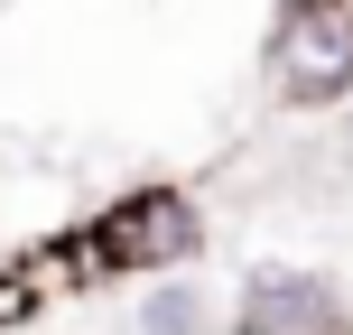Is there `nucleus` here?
I'll return each mask as SVG.
<instances>
[{"label":"nucleus","instance_id":"1","mask_svg":"<svg viewBox=\"0 0 353 335\" xmlns=\"http://www.w3.org/2000/svg\"><path fill=\"white\" fill-rule=\"evenodd\" d=\"M205 242H214V224H205L186 177H130L103 205H84L74 224L37 233L19 251H28L47 298H103L121 280H176V270H195Z\"/></svg>","mask_w":353,"mask_h":335},{"label":"nucleus","instance_id":"2","mask_svg":"<svg viewBox=\"0 0 353 335\" xmlns=\"http://www.w3.org/2000/svg\"><path fill=\"white\" fill-rule=\"evenodd\" d=\"M261 93H270V112L353 103V0H270Z\"/></svg>","mask_w":353,"mask_h":335},{"label":"nucleus","instance_id":"3","mask_svg":"<svg viewBox=\"0 0 353 335\" xmlns=\"http://www.w3.org/2000/svg\"><path fill=\"white\" fill-rule=\"evenodd\" d=\"M223 335H353V298L335 270H307V261H251L232 280Z\"/></svg>","mask_w":353,"mask_h":335},{"label":"nucleus","instance_id":"4","mask_svg":"<svg viewBox=\"0 0 353 335\" xmlns=\"http://www.w3.org/2000/svg\"><path fill=\"white\" fill-rule=\"evenodd\" d=\"M130 335H223V307L205 280H149L130 307Z\"/></svg>","mask_w":353,"mask_h":335},{"label":"nucleus","instance_id":"5","mask_svg":"<svg viewBox=\"0 0 353 335\" xmlns=\"http://www.w3.org/2000/svg\"><path fill=\"white\" fill-rule=\"evenodd\" d=\"M47 289H37V270H28V251H0V335H19V326H37L47 317Z\"/></svg>","mask_w":353,"mask_h":335}]
</instances>
